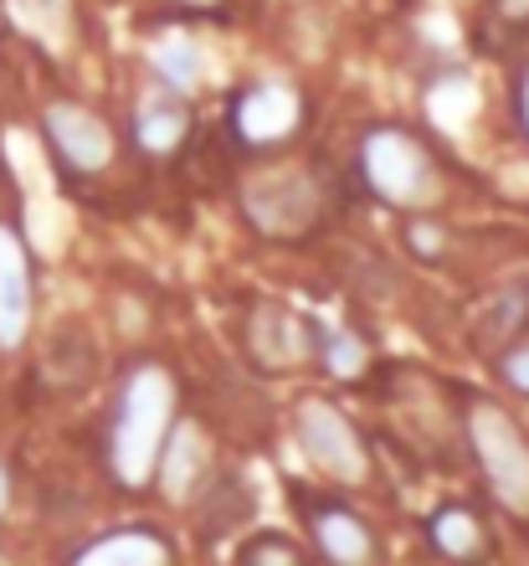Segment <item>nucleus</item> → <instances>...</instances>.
I'll use <instances>...</instances> for the list:
<instances>
[{"instance_id": "nucleus-1", "label": "nucleus", "mask_w": 529, "mask_h": 566, "mask_svg": "<svg viewBox=\"0 0 529 566\" xmlns=\"http://www.w3.org/2000/svg\"><path fill=\"white\" fill-rule=\"evenodd\" d=\"M176 418V381L165 366H134L118 387V407L108 422V463L124 490H145L160 459V443Z\"/></svg>"}, {"instance_id": "nucleus-2", "label": "nucleus", "mask_w": 529, "mask_h": 566, "mask_svg": "<svg viewBox=\"0 0 529 566\" xmlns=\"http://www.w3.org/2000/svg\"><path fill=\"white\" fill-rule=\"evenodd\" d=\"M360 176L385 207L401 211H422L442 196L437 165L426 160V149L396 124H381V129H370L360 139Z\"/></svg>"}, {"instance_id": "nucleus-3", "label": "nucleus", "mask_w": 529, "mask_h": 566, "mask_svg": "<svg viewBox=\"0 0 529 566\" xmlns=\"http://www.w3.org/2000/svg\"><path fill=\"white\" fill-rule=\"evenodd\" d=\"M242 211L263 238L294 242L324 217V186L304 165H273L242 186Z\"/></svg>"}, {"instance_id": "nucleus-4", "label": "nucleus", "mask_w": 529, "mask_h": 566, "mask_svg": "<svg viewBox=\"0 0 529 566\" xmlns=\"http://www.w3.org/2000/svg\"><path fill=\"white\" fill-rule=\"evenodd\" d=\"M468 443L494 500L504 510H515V515H529V438L519 432V422L494 402H473Z\"/></svg>"}, {"instance_id": "nucleus-5", "label": "nucleus", "mask_w": 529, "mask_h": 566, "mask_svg": "<svg viewBox=\"0 0 529 566\" xmlns=\"http://www.w3.org/2000/svg\"><path fill=\"white\" fill-rule=\"evenodd\" d=\"M294 432H298V448H304V459H309L314 469H324L329 479H339V484H360V479L370 474L366 438L355 432V422L345 418L339 407L319 402V397L298 402Z\"/></svg>"}, {"instance_id": "nucleus-6", "label": "nucleus", "mask_w": 529, "mask_h": 566, "mask_svg": "<svg viewBox=\"0 0 529 566\" xmlns=\"http://www.w3.org/2000/svg\"><path fill=\"white\" fill-rule=\"evenodd\" d=\"M46 139L73 176H98L114 160V135L98 114H88L83 104H52L46 108Z\"/></svg>"}, {"instance_id": "nucleus-7", "label": "nucleus", "mask_w": 529, "mask_h": 566, "mask_svg": "<svg viewBox=\"0 0 529 566\" xmlns=\"http://www.w3.org/2000/svg\"><path fill=\"white\" fill-rule=\"evenodd\" d=\"M247 345H252V356H257V366H267V371H294V366H304V360L314 356V329H309V319H298L294 310L263 304L247 325Z\"/></svg>"}, {"instance_id": "nucleus-8", "label": "nucleus", "mask_w": 529, "mask_h": 566, "mask_svg": "<svg viewBox=\"0 0 529 566\" xmlns=\"http://www.w3.org/2000/svg\"><path fill=\"white\" fill-rule=\"evenodd\" d=\"M298 93L288 83H257L232 104V129L247 145H273V139H288L298 129Z\"/></svg>"}, {"instance_id": "nucleus-9", "label": "nucleus", "mask_w": 529, "mask_h": 566, "mask_svg": "<svg viewBox=\"0 0 529 566\" xmlns=\"http://www.w3.org/2000/svg\"><path fill=\"white\" fill-rule=\"evenodd\" d=\"M155 474H160V490L170 505H191V494L207 479V432L195 422H170L160 459H155Z\"/></svg>"}, {"instance_id": "nucleus-10", "label": "nucleus", "mask_w": 529, "mask_h": 566, "mask_svg": "<svg viewBox=\"0 0 529 566\" xmlns=\"http://www.w3.org/2000/svg\"><path fill=\"white\" fill-rule=\"evenodd\" d=\"M31 325V269L11 227H0V350H15Z\"/></svg>"}, {"instance_id": "nucleus-11", "label": "nucleus", "mask_w": 529, "mask_h": 566, "mask_svg": "<svg viewBox=\"0 0 529 566\" xmlns=\"http://www.w3.org/2000/svg\"><path fill=\"white\" fill-rule=\"evenodd\" d=\"M186 129H191V114L180 104V93L165 88V83L145 88V98L134 108V139H139V149L145 155H170L186 139Z\"/></svg>"}, {"instance_id": "nucleus-12", "label": "nucleus", "mask_w": 529, "mask_h": 566, "mask_svg": "<svg viewBox=\"0 0 529 566\" xmlns=\"http://www.w3.org/2000/svg\"><path fill=\"white\" fill-rule=\"evenodd\" d=\"M309 525H314V541L319 552L339 566H360L375 556V541H370V525L355 515V510H339V505H314L309 510Z\"/></svg>"}, {"instance_id": "nucleus-13", "label": "nucleus", "mask_w": 529, "mask_h": 566, "mask_svg": "<svg viewBox=\"0 0 529 566\" xmlns=\"http://www.w3.org/2000/svg\"><path fill=\"white\" fill-rule=\"evenodd\" d=\"M170 541H160L155 531H145V525H124V531H114V536H98L88 541L83 552H77V562H98V566H165L170 562Z\"/></svg>"}, {"instance_id": "nucleus-14", "label": "nucleus", "mask_w": 529, "mask_h": 566, "mask_svg": "<svg viewBox=\"0 0 529 566\" xmlns=\"http://www.w3.org/2000/svg\"><path fill=\"white\" fill-rule=\"evenodd\" d=\"M149 67H155V77L165 88L176 93H191L201 83V52L191 46V36H176V31H165V36L149 42Z\"/></svg>"}, {"instance_id": "nucleus-15", "label": "nucleus", "mask_w": 529, "mask_h": 566, "mask_svg": "<svg viewBox=\"0 0 529 566\" xmlns=\"http://www.w3.org/2000/svg\"><path fill=\"white\" fill-rule=\"evenodd\" d=\"M426 541L437 546L442 556H478L484 552V525L478 515L463 505H442L432 521H426Z\"/></svg>"}, {"instance_id": "nucleus-16", "label": "nucleus", "mask_w": 529, "mask_h": 566, "mask_svg": "<svg viewBox=\"0 0 529 566\" xmlns=\"http://www.w3.org/2000/svg\"><path fill=\"white\" fill-rule=\"evenodd\" d=\"M426 108H432V119H442L447 129H463L468 114L478 108V88H473L463 73H453V77H442L437 88L426 93Z\"/></svg>"}, {"instance_id": "nucleus-17", "label": "nucleus", "mask_w": 529, "mask_h": 566, "mask_svg": "<svg viewBox=\"0 0 529 566\" xmlns=\"http://www.w3.org/2000/svg\"><path fill=\"white\" fill-rule=\"evenodd\" d=\"M366 340H355L350 329H335V335H324V366H329V376H339V381H355V376L366 371Z\"/></svg>"}, {"instance_id": "nucleus-18", "label": "nucleus", "mask_w": 529, "mask_h": 566, "mask_svg": "<svg viewBox=\"0 0 529 566\" xmlns=\"http://www.w3.org/2000/svg\"><path fill=\"white\" fill-rule=\"evenodd\" d=\"M11 6V15H15V27H27L31 36H46V42L57 46L62 36H57V0H6Z\"/></svg>"}, {"instance_id": "nucleus-19", "label": "nucleus", "mask_w": 529, "mask_h": 566, "mask_svg": "<svg viewBox=\"0 0 529 566\" xmlns=\"http://www.w3.org/2000/svg\"><path fill=\"white\" fill-rule=\"evenodd\" d=\"M298 546L294 541H283V536H257L242 546V562H298Z\"/></svg>"}, {"instance_id": "nucleus-20", "label": "nucleus", "mask_w": 529, "mask_h": 566, "mask_svg": "<svg viewBox=\"0 0 529 566\" xmlns=\"http://www.w3.org/2000/svg\"><path fill=\"white\" fill-rule=\"evenodd\" d=\"M412 253H422V258H442L447 253V232L442 227H432V222H412Z\"/></svg>"}, {"instance_id": "nucleus-21", "label": "nucleus", "mask_w": 529, "mask_h": 566, "mask_svg": "<svg viewBox=\"0 0 529 566\" xmlns=\"http://www.w3.org/2000/svg\"><path fill=\"white\" fill-rule=\"evenodd\" d=\"M504 381L529 397V345H515V350L504 356Z\"/></svg>"}, {"instance_id": "nucleus-22", "label": "nucleus", "mask_w": 529, "mask_h": 566, "mask_svg": "<svg viewBox=\"0 0 529 566\" xmlns=\"http://www.w3.org/2000/svg\"><path fill=\"white\" fill-rule=\"evenodd\" d=\"M515 114H519V124H525V135H529V67H525V77H519V93H515Z\"/></svg>"}, {"instance_id": "nucleus-23", "label": "nucleus", "mask_w": 529, "mask_h": 566, "mask_svg": "<svg viewBox=\"0 0 529 566\" xmlns=\"http://www.w3.org/2000/svg\"><path fill=\"white\" fill-rule=\"evenodd\" d=\"M6 500H11V484H6V469H0V515H6Z\"/></svg>"}, {"instance_id": "nucleus-24", "label": "nucleus", "mask_w": 529, "mask_h": 566, "mask_svg": "<svg viewBox=\"0 0 529 566\" xmlns=\"http://www.w3.org/2000/svg\"><path fill=\"white\" fill-rule=\"evenodd\" d=\"M191 6H216V0H191Z\"/></svg>"}]
</instances>
